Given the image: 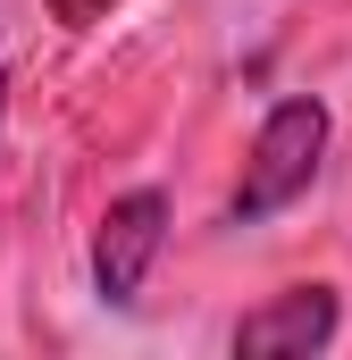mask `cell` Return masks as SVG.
I'll return each instance as SVG.
<instances>
[{
    "label": "cell",
    "instance_id": "3957f363",
    "mask_svg": "<svg viewBox=\"0 0 352 360\" xmlns=\"http://www.w3.org/2000/svg\"><path fill=\"white\" fill-rule=\"evenodd\" d=\"M336 293L327 285H285V293H268L260 310H244L235 319V352L244 360H302V352H327L336 344Z\"/></svg>",
    "mask_w": 352,
    "mask_h": 360
},
{
    "label": "cell",
    "instance_id": "7a4b0ae2",
    "mask_svg": "<svg viewBox=\"0 0 352 360\" xmlns=\"http://www.w3.org/2000/svg\"><path fill=\"white\" fill-rule=\"evenodd\" d=\"M168 252V193L160 184H134V193H118L109 210H101V226H92V285H101V302H134L143 293V276L151 260Z\"/></svg>",
    "mask_w": 352,
    "mask_h": 360
},
{
    "label": "cell",
    "instance_id": "277c9868",
    "mask_svg": "<svg viewBox=\"0 0 352 360\" xmlns=\"http://www.w3.org/2000/svg\"><path fill=\"white\" fill-rule=\"evenodd\" d=\"M109 8H118V0H51V17H59V25H76V34H84V25H101Z\"/></svg>",
    "mask_w": 352,
    "mask_h": 360
},
{
    "label": "cell",
    "instance_id": "6da1fadb",
    "mask_svg": "<svg viewBox=\"0 0 352 360\" xmlns=\"http://www.w3.org/2000/svg\"><path fill=\"white\" fill-rule=\"evenodd\" d=\"M319 160H327V109H319L310 92L277 101V109L260 117V134H252V160H244V176H235L227 218L260 226V218H277V210H294V201L319 184Z\"/></svg>",
    "mask_w": 352,
    "mask_h": 360
},
{
    "label": "cell",
    "instance_id": "5b68a950",
    "mask_svg": "<svg viewBox=\"0 0 352 360\" xmlns=\"http://www.w3.org/2000/svg\"><path fill=\"white\" fill-rule=\"evenodd\" d=\"M0 101H8V68H0Z\"/></svg>",
    "mask_w": 352,
    "mask_h": 360
}]
</instances>
